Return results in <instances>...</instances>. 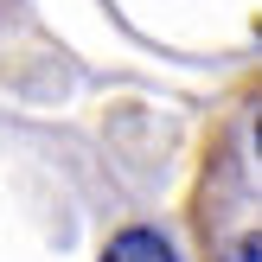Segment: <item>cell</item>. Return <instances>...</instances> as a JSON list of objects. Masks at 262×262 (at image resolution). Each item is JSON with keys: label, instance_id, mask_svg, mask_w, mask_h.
Segmentation results:
<instances>
[{"label": "cell", "instance_id": "1", "mask_svg": "<svg viewBox=\"0 0 262 262\" xmlns=\"http://www.w3.org/2000/svg\"><path fill=\"white\" fill-rule=\"evenodd\" d=\"M192 230L205 262H262V166H256V90L211 128L192 192Z\"/></svg>", "mask_w": 262, "mask_h": 262}, {"label": "cell", "instance_id": "2", "mask_svg": "<svg viewBox=\"0 0 262 262\" xmlns=\"http://www.w3.org/2000/svg\"><path fill=\"white\" fill-rule=\"evenodd\" d=\"M102 262H179V250L160 230H122V237L102 250Z\"/></svg>", "mask_w": 262, "mask_h": 262}]
</instances>
